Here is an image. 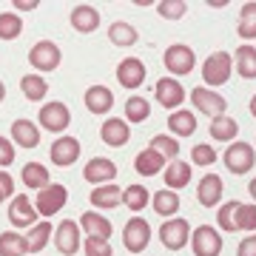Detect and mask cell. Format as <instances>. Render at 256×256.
<instances>
[{"instance_id":"1","label":"cell","mask_w":256,"mask_h":256,"mask_svg":"<svg viewBox=\"0 0 256 256\" xmlns=\"http://www.w3.org/2000/svg\"><path fill=\"white\" fill-rule=\"evenodd\" d=\"M37 122H40V128H46L52 134H60V137H63V131L72 126V111H68L66 102L52 100L37 111Z\"/></svg>"},{"instance_id":"2","label":"cell","mask_w":256,"mask_h":256,"mask_svg":"<svg viewBox=\"0 0 256 256\" xmlns=\"http://www.w3.org/2000/svg\"><path fill=\"white\" fill-rule=\"evenodd\" d=\"M230 72H234V60L228 52H214L202 66V80H205V86L216 88V86H225L230 80Z\"/></svg>"},{"instance_id":"3","label":"cell","mask_w":256,"mask_h":256,"mask_svg":"<svg viewBox=\"0 0 256 256\" xmlns=\"http://www.w3.org/2000/svg\"><path fill=\"white\" fill-rule=\"evenodd\" d=\"M68 202V191H66V185L60 182H52L46 185L43 191H37V200H34V208L40 216H54L57 210H63V205Z\"/></svg>"},{"instance_id":"4","label":"cell","mask_w":256,"mask_h":256,"mask_svg":"<svg viewBox=\"0 0 256 256\" xmlns=\"http://www.w3.org/2000/svg\"><path fill=\"white\" fill-rule=\"evenodd\" d=\"M222 160H225V168L230 174H248L256 162V151L250 142H230Z\"/></svg>"},{"instance_id":"5","label":"cell","mask_w":256,"mask_h":256,"mask_svg":"<svg viewBox=\"0 0 256 256\" xmlns=\"http://www.w3.org/2000/svg\"><path fill=\"white\" fill-rule=\"evenodd\" d=\"M148 242H151V225L142 216H131L126 222V228H122V245H126V250L140 254V250L148 248Z\"/></svg>"},{"instance_id":"6","label":"cell","mask_w":256,"mask_h":256,"mask_svg":"<svg viewBox=\"0 0 256 256\" xmlns=\"http://www.w3.org/2000/svg\"><path fill=\"white\" fill-rule=\"evenodd\" d=\"M194 66H196V54H194L191 46H185V43H174V46L165 48V68L176 77H182V74H191Z\"/></svg>"},{"instance_id":"7","label":"cell","mask_w":256,"mask_h":256,"mask_svg":"<svg viewBox=\"0 0 256 256\" xmlns=\"http://www.w3.org/2000/svg\"><path fill=\"white\" fill-rule=\"evenodd\" d=\"M60 60H63V52L52 40H40L28 52V63L34 66L37 72H54L57 66H60Z\"/></svg>"},{"instance_id":"8","label":"cell","mask_w":256,"mask_h":256,"mask_svg":"<svg viewBox=\"0 0 256 256\" xmlns=\"http://www.w3.org/2000/svg\"><path fill=\"white\" fill-rule=\"evenodd\" d=\"M191 102H194V108L202 111V114H208L210 120L228 111V102H225V97H222L220 92L208 88V86H200V88H194V92H191Z\"/></svg>"},{"instance_id":"9","label":"cell","mask_w":256,"mask_h":256,"mask_svg":"<svg viewBox=\"0 0 256 256\" xmlns=\"http://www.w3.org/2000/svg\"><path fill=\"white\" fill-rule=\"evenodd\" d=\"M80 222L63 220L54 230V245L63 256H74L77 250H82V236H80Z\"/></svg>"},{"instance_id":"10","label":"cell","mask_w":256,"mask_h":256,"mask_svg":"<svg viewBox=\"0 0 256 256\" xmlns=\"http://www.w3.org/2000/svg\"><path fill=\"white\" fill-rule=\"evenodd\" d=\"M191 250L194 256H220L222 254V236L210 225H200L191 234Z\"/></svg>"},{"instance_id":"11","label":"cell","mask_w":256,"mask_h":256,"mask_svg":"<svg viewBox=\"0 0 256 256\" xmlns=\"http://www.w3.org/2000/svg\"><path fill=\"white\" fill-rule=\"evenodd\" d=\"M188 236H191L188 220H165V225H160V242L168 250H182L188 245Z\"/></svg>"},{"instance_id":"12","label":"cell","mask_w":256,"mask_h":256,"mask_svg":"<svg viewBox=\"0 0 256 256\" xmlns=\"http://www.w3.org/2000/svg\"><path fill=\"white\" fill-rule=\"evenodd\" d=\"M48 156H52V165L68 168V165H74L77 160H80V140L72 137V134L57 137L54 142H52V151H48Z\"/></svg>"},{"instance_id":"13","label":"cell","mask_w":256,"mask_h":256,"mask_svg":"<svg viewBox=\"0 0 256 256\" xmlns=\"http://www.w3.org/2000/svg\"><path fill=\"white\" fill-rule=\"evenodd\" d=\"M114 176H117V165L111 162L108 156H94V160H88L86 168H82V180L92 182L94 188H97V185H108Z\"/></svg>"},{"instance_id":"14","label":"cell","mask_w":256,"mask_h":256,"mask_svg":"<svg viewBox=\"0 0 256 256\" xmlns=\"http://www.w3.org/2000/svg\"><path fill=\"white\" fill-rule=\"evenodd\" d=\"M154 97L162 108H180L185 102V88L180 86V80H174V77H162V80H156Z\"/></svg>"},{"instance_id":"15","label":"cell","mask_w":256,"mask_h":256,"mask_svg":"<svg viewBox=\"0 0 256 256\" xmlns=\"http://www.w3.org/2000/svg\"><path fill=\"white\" fill-rule=\"evenodd\" d=\"M37 208L28 202V196H14V200L9 202V222L14 225V228H34L37 225Z\"/></svg>"},{"instance_id":"16","label":"cell","mask_w":256,"mask_h":256,"mask_svg":"<svg viewBox=\"0 0 256 256\" xmlns=\"http://www.w3.org/2000/svg\"><path fill=\"white\" fill-rule=\"evenodd\" d=\"M117 80L122 88H140L142 80H146V66H142V60L140 57H126L117 66Z\"/></svg>"},{"instance_id":"17","label":"cell","mask_w":256,"mask_h":256,"mask_svg":"<svg viewBox=\"0 0 256 256\" xmlns=\"http://www.w3.org/2000/svg\"><path fill=\"white\" fill-rule=\"evenodd\" d=\"M100 137H102V142L106 146H111V148H122L131 140V128H128V122L126 120H120V117H108L106 122H102V128H100Z\"/></svg>"},{"instance_id":"18","label":"cell","mask_w":256,"mask_h":256,"mask_svg":"<svg viewBox=\"0 0 256 256\" xmlns=\"http://www.w3.org/2000/svg\"><path fill=\"white\" fill-rule=\"evenodd\" d=\"M68 20H72L74 32H80V34H92V32H97V26H100V12L94 9V6H88V3H80V6H74L72 9Z\"/></svg>"},{"instance_id":"19","label":"cell","mask_w":256,"mask_h":256,"mask_svg":"<svg viewBox=\"0 0 256 256\" xmlns=\"http://www.w3.org/2000/svg\"><path fill=\"white\" fill-rule=\"evenodd\" d=\"M222 191H225V185H222V176L205 174V176L200 180V185H196V200H200L205 208H214V205H220Z\"/></svg>"},{"instance_id":"20","label":"cell","mask_w":256,"mask_h":256,"mask_svg":"<svg viewBox=\"0 0 256 256\" xmlns=\"http://www.w3.org/2000/svg\"><path fill=\"white\" fill-rule=\"evenodd\" d=\"M77 222H80V228L86 230V236H97V239H106V242H108L111 234H114L111 222L106 220L102 214H97V210H86Z\"/></svg>"},{"instance_id":"21","label":"cell","mask_w":256,"mask_h":256,"mask_svg":"<svg viewBox=\"0 0 256 256\" xmlns=\"http://www.w3.org/2000/svg\"><path fill=\"white\" fill-rule=\"evenodd\" d=\"M82 102H86V108L92 111V114H108L114 108V94L106 86H92V88H86Z\"/></svg>"},{"instance_id":"22","label":"cell","mask_w":256,"mask_h":256,"mask_svg":"<svg viewBox=\"0 0 256 256\" xmlns=\"http://www.w3.org/2000/svg\"><path fill=\"white\" fill-rule=\"evenodd\" d=\"M12 142L20 148H37L40 146V128L32 120H14L12 122Z\"/></svg>"},{"instance_id":"23","label":"cell","mask_w":256,"mask_h":256,"mask_svg":"<svg viewBox=\"0 0 256 256\" xmlns=\"http://www.w3.org/2000/svg\"><path fill=\"white\" fill-rule=\"evenodd\" d=\"M88 202H92L97 210H108V208H117L120 202H122V191H120L114 182L108 185H97L92 191V196H88Z\"/></svg>"},{"instance_id":"24","label":"cell","mask_w":256,"mask_h":256,"mask_svg":"<svg viewBox=\"0 0 256 256\" xmlns=\"http://www.w3.org/2000/svg\"><path fill=\"white\" fill-rule=\"evenodd\" d=\"M162 168H165V156H160L156 151H151V148H146V151H140V154L134 156V171H137L140 176H156Z\"/></svg>"},{"instance_id":"25","label":"cell","mask_w":256,"mask_h":256,"mask_svg":"<svg viewBox=\"0 0 256 256\" xmlns=\"http://www.w3.org/2000/svg\"><path fill=\"white\" fill-rule=\"evenodd\" d=\"M234 68H236L239 77H245V80H256V46H242L236 48V57H234Z\"/></svg>"},{"instance_id":"26","label":"cell","mask_w":256,"mask_h":256,"mask_svg":"<svg viewBox=\"0 0 256 256\" xmlns=\"http://www.w3.org/2000/svg\"><path fill=\"white\" fill-rule=\"evenodd\" d=\"M168 131L176 134V137H191L194 131H196V117H194V111H185V108L171 111V117H168Z\"/></svg>"},{"instance_id":"27","label":"cell","mask_w":256,"mask_h":256,"mask_svg":"<svg viewBox=\"0 0 256 256\" xmlns=\"http://www.w3.org/2000/svg\"><path fill=\"white\" fill-rule=\"evenodd\" d=\"M191 182V162H185V160H174V162L165 168V188H185V185Z\"/></svg>"},{"instance_id":"28","label":"cell","mask_w":256,"mask_h":256,"mask_svg":"<svg viewBox=\"0 0 256 256\" xmlns=\"http://www.w3.org/2000/svg\"><path fill=\"white\" fill-rule=\"evenodd\" d=\"M28 242L18 230H3L0 234V256H26Z\"/></svg>"},{"instance_id":"29","label":"cell","mask_w":256,"mask_h":256,"mask_svg":"<svg viewBox=\"0 0 256 256\" xmlns=\"http://www.w3.org/2000/svg\"><path fill=\"white\" fill-rule=\"evenodd\" d=\"M239 134V122L228 114H220V117L210 120V137L220 140V142H230V140Z\"/></svg>"},{"instance_id":"30","label":"cell","mask_w":256,"mask_h":256,"mask_svg":"<svg viewBox=\"0 0 256 256\" xmlns=\"http://www.w3.org/2000/svg\"><path fill=\"white\" fill-rule=\"evenodd\" d=\"M23 185L26 188H37V191H43L46 185H52V180H48V168L40 162H26L23 165Z\"/></svg>"},{"instance_id":"31","label":"cell","mask_w":256,"mask_h":256,"mask_svg":"<svg viewBox=\"0 0 256 256\" xmlns=\"http://www.w3.org/2000/svg\"><path fill=\"white\" fill-rule=\"evenodd\" d=\"M151 205H154V210L160 214V216H174L176 210H180V196H176V191H171V188H162V191H156L154 196H151Z\"/></svg>"},{"instance_id":"32","label":"cell","mask_w":256,"mask_h":256,"mask_svg":"<svg viewBox=\"0 0 256 256\" xmlns=\"http://www.w3.org/2000/svg\"><path fill=\"white\" fill-rule=\"evenodd\" d=\"M108 40L114 43V46H134L140 40L137 28L131 26V23H126V20H117V23H111L108 28Z\"/></svg>"},{"instance_id":"33","label":"cell","mask_w":256,"mask_h":256,"mask_svg":"<svg viewBox=\"0 0 256 256\" xmlns=\"http://www.w3.org/2000/svg\"><path fill=\"white\" fill-rule=\"evenodd\" d=\"M20 88H23V97H26V100L40 102L48 94V82L43 80L40 74H26V77L20 80Z\"/></svg>"},{"instance_id":"34","label":"cell","mask_w":256,"mask_h":256,"mask_svg":"<svg viewBox=\"0 0 256 256\" xmlns=\"http://www.w3.org/2000/svg\"><path fill=\"white\" fill-rule=\"evenodd\" d=\"M148 202H151V194H148L146 185L134 182V185H128L126 191H122V205H128L134 214H140V210L146 208Z\"/></svg>"},{"instance_id":"35","label":"cell","mask_w":256,"mask_h":256,"mask_svg":"<svg viewBox=\"0 0 256 256\" xmlns=\"http://www.w3.org/2000/svg\"><path fill=\"white\" fill-rule=\"evenodd\" d=\"M242 40H256V3H245L239 12V26H236Z\"/></svg>"},{"instance_id":"36","label":"cell","mask_w":256,"mask_h":256,"mask_svg":"<svg viewBox=\"0 0 256 256\" xmlns=\"http://www.w3.org/2000/svg\"><path fill=\"white\" fill-rule=\"evenodd\" d=\"M151 114V102L146 97H128L126 100V122H146Z\"/></svg>"},{"instance_id":"37","label":"cell","mask_w":256,"mask_h":256,"mask_svg":"<svg viewBox=\"0 0 256 256\" xmlns=\"http://www.w3.org/2000/svg\"><path fill=\"white\" fill-rule=\"evenodd\" d=\"M148 148L156 151L160 156H165V160H171V162L180 156V142H176V137H168V134H156V137H151V146Z\"/></svg>"},{"instance_id":"38","label":"cell","mask_w":256,"mask_h":256,"mask_svg":"<svg viewBox=\"0 0 256 256\" xmlns=\"http://www.w3.org/2000/svg\"><path fill=\"white\" fill-rule=\"evenodd\" d=\"M48 236H52V225L48 222H37L34 228H28L26 242H28V254H37L48 245Z\"/></svg>"},{"instance_id":"39","label":"cell","mask_w":256,"mask_h":256,"mask_svg":"<svg viewBox=\"0 0 256 256\" xmlns=\"http://www.w3.org/2000/svg\"><path fill=\"white\" fill-rule=\"evenodd\" d=\"M23 32V20L18 12H3L0 14V40H18Z\"/></svg>"},{"instance_id":"40","label":"cell","mask_w":256,"mask_h":256,"mask_svg":"<svg viewBox=\"0 0 256 256\" xmlns=\"http://www.w3.org/2000/svg\"><path fill=\"white\" fill-rule=\"evenodd\" d=\"M236 208H239V202L230 200V202H225L220 208V214H216V225H220L222 230H228V234L236 230Z\"/></svg>"},{"instance_id":"41","label":"cell","mask_w":256,"mask_h":256,"mask_svg":"<svg viewBox=\"0 0 256 256\" xmlns=\"http://www.w3.org/2000/svg\"><path fill=\"white\" fill-rule=\"evenodd\" d=\"M236 230H250V234H256V205L239 202V208H236Z\"/></svg>"},{"instance_id":"42","label":"cell","mask_w":256,"mask_h":256,"mask_svg":"<svg viewBox=\"0 0 256 256\" xmlns=\"http://www.w3.org/2000/svg\"><path fill=\"white\" fill-rule=\"evenodd\" d=\"M156 12H160L165 20H180L185 12H188V3H185V0H162V3H156Z\"/></svg>"},{"instance_id":"43","label":"cell","mask_w":256,"mask_h":256,"mask_svg":"<svg viewBox=\"0 0 256 256\" xmlns=\"http://www.w3.org/2000/svg\"><path fill=\"white\" fill-rule=\"evenodd\" d=\"M82 250H86V256H114V248L106 239H97V236L82 239Z\"/></svg>"},{"instance_id":"44","label":"cell","mask_w":256,"mask_h":256,"mask_svg":"<svg viewBox=\"0 0 256 256\" xmlns=\"http://www.w3.org/2000/svg\"><path fill=\"white\" fill-rule=\"evenodd\" d=\"M191 162L194 165H214L216 162V151H214L210 146H205V142H202V146H194Z\"/></svg>"},{"instance_id":"45","label":"cell","mask_w":256,"mask_h":256,"mask_svg":"<svg viewBox=\"0 0 256 256\" xmlns=\"http://www.w3.org/2000/svg\"><path fill=\"white\" fill-rule=\"evenodd\" d=\"M12 162H14V142L0 137V168H9Z\"/></svg>"},{"instance_id":"46","label":"cell","mask_w":256,"mask_h":256,"mask_svg":"<svg viewBox=\"0 0 256 256\" xmlns=\"http://www.w3.org/2000/svg\"><path fill=\"white\" fill-rule=\"evenodd\" d=\"M236 256H256V234H248L236 248Z\"/></svg>"},{"instance_id":"47","label":"cell","mask_w":256,"mask_h":256,"mask_svg":"<svg viewBox=\"0 0 256 256\" xmlns=\"http://www.w3.org/2000/svg\"><path fill=\"white\" fill-rule=\"evenodd\" d=\"M0 194H3V196H12V194H14V180H12L9 171H3V168H0Z\"/></svg>"},{"instance_id":"48","label":"cell","mask_w":256,"mask_h":256,"mask_svg":"<svg viewBox=\"0 0 256 256\" xmlns=\"http://www.w3.org/2000/svg\"><path fill=\"white\" fill-rule=\"evenodd\" d=\"M12 6H14V12H34L40 3H37V0H14Z\"/></svg>"},{"instance_id":"49","label":"cell","mask_w":256,"mask_h":256,"mask_svg":"<svg viewBox=\"0 0 256 256\" xmlns=\"http://www.w3.org/2000/svg\"><path fill=\"white\" fill-rule=\"evenodd\" d=\"M248 194H250V196H254V200H256V176H254V180H250V182H248Z\"/></svg>"},{"instance_id":"50","label":"cell","mask_w":256,"mask_h":256,"mask_svg":"<svg viewBox=\"0 0 256 256\" xmlns=\"http://www.w3.org/2000/svg\"><path fill=\"white\" fill-rule=\"evenodd\" d=\"M3 97H6V86H3V80H0V102H3Z\"/></svg>"},{"instance_id":"51","label":"cell","mask_w":256,"mask_h":256,"mask_svg":"<svg viewBox=\"0 0 256 256\" xmlns=\"http://www.w3.org/2000/svg\"><path fill=\"white\" fill-rule=\"evenodd\" d=\"M250 114L256 117V94H254V100H250Z\"/></svg>"},{"instance_id":"52","label":"cell","mask_w":256,"mask_h":256,"mask_svg":"<svg viewBox=\"0 0 256 256\" xmlns=\"http://www.w3.org/2000/svg\"><path fill=\"white\" fill-rule=\"evenodd\" d=\"M3 200H6V196H3V194H0V205H3Z\"/></svg>"}]
</instances>
